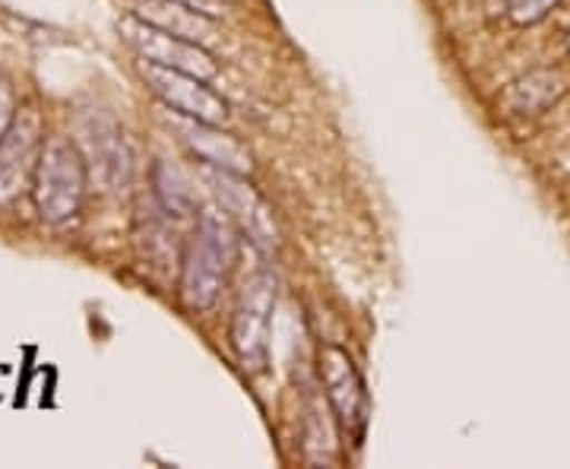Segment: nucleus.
Returning <instances> with one entry per match:
<instances>
[{"mask_svg": "<svg viewBox=\"0 0 570 469\" xmlns=\"http://www.w3.org/2000/svg\"><path fill=\"white\" fill-rule=\"evenodd\" d=\"M235 264V232L219 209H204L181 261V299L194 311H209Z\"/></svg>", "mask_w": 570, "mask_h": 469, "instance_id": "nucleus-1", "label": "nucleus"}, {"mask_svg": "<svg viewBox=\"0 0 570 469\" xmlns=\"http://www.w3.org/2000/svg\"><path fill=\"white\" fill-rule=\"evenodd\" d=\"M86 194V163L70 144H48L36 163V206L45 223H67L80 213Z\"/></svg>", "mask_w": 570, "mask_h": 469, "instance_id": "nucleus-2", "label": "nucleus"}, {"mask_svg": "<svg viewBox=\"0 0 570 469\" xmlns=\"http://www.w3.org/2000/svg\"><path fill=\"white\" fill-rule=\"evenodd\" d=\"M273 311H276V280L273 273L257 270L245 283V292L235 307V321H232V343L247 374H261L269 365Z\"/></svg>", "mask_w": 570, "mask_h": 469, "instance_id": "nucleus-3", "label": "nucleus"}, {"mask_svg": "<svg viewBox=\"0 0 570 469\" xmlns=\"http://www.w3.org/2000/svg\"><path fill=\"white\" fill-rule=\"evenodd\" d=\"M80 156L86 172L102 182L105 190H124L134 178V153L118 121L105 111H86L77 124Z\"/></svg>", "mask_w": 570, "mask_h": 469, "instance_id": "nucleus-4", "label": "nucleus"}, {"mask_svg": "<svg viewBox=\"0 0 570 469\" xmlns=\"http://www.w3.org/2000/svg\"><path fill=\"white\" fill-rule=\"evenodd\" d=\"M317 368H321L326 400L333 407V416H336L340 429L346 431L348 438L358 441L365 434L367 416H371V400H367L365 381H362L358 368L348 359L346 349L340 346H321Z\"/></svg>", "mask_w": 570, "mask_h": 469, "instance_id": "nucleus-5", "label": "nucleus"}, {"mask_svg": "<svg viewBox=\"0 0 570 469\" xmlns=\"http://www.w3.org/2000/svg\"><path fill=\"white\" fill-rule=\"evenodd\" d=\"M140 74L146 86L163 99L171 111H178L184 118L206 124H223L228 118V105L219 92H213L200 77L184 74L175 67H163V63L142 61Z\"/></svg>", "mask_w": 570, "mask_h": 469, "instance_id": "nucleus-6", "label": "nucleus"}, {"mask_svg": "<svg viewBox=\"0 0 570 469\" xmlns=\"http://www.w3.org/2000/svg\"><path fill=\"white\" fill-rule=\"evenodd\" d=\"M121 36L124 41L140 55L142 61L175 67V70L194 74V77H200V80L216 74V61L206 55L204 45L181 39V36H171V32H165L159 26L140 20V17H127V20H121Z\"/></svg>", "mask_w": 570, "mask_h": 469, "instance_id": "nucleus-7", "label": "nucleus"}, {"mask_svg": "<svg viewBox=\"0 0 570 469\" xmlns=\"http://www.w3.org/2000/svg\"><path fill=\"white\" fill-rule=\"evenodd\" d=\"M209 184L219 197L223 209L235 219V223L245 228V235L250 238V245H257L261 251H276L279 245V232H276V223H273V213L269 206L254 194V187H247L242 182V175H232V172H213L209 175Z\"/></svg>", "mask_w": 570, "mask_h": 469, "instance_id": "nucleus-8", "label": "nucleus"}, {"mask_svg": "<svg viewBox=\"0 0 570 469\" xmlns=\"http://www.w3.org/2000/svg\"><path fill=\"white\" fill-rule=\"evenodd\" d=\"M36 153H39V121L32 115L20 121L13 118L7 134L0 137V206L10 204L26 187Z\"/></svg>", "mask_w": 570, "mask_h": 469, "instance_id": "nucleus-9", "label": "nucleus"}, {"mask_svg": "<svg viewBox=\"0 0 570 469\" xmlns=\"http://www.w3.org/2000/svg\"><path fill=\"white\" fill-rule=\"evenodd\" d=\"M216 124L206 121H184L181 134L187 146L204 159L206 165L213 168H223V172H232V175H245L250 172V156L245 153V146L235 144L232 137H225L219 130H213Z\"/></svg>", "mask_w": 570, "mask_h": 469, "instance_id": "nucleus-10", "label": "nucleus"}, {"mask_svg": "<svg viewBox=\"0 0 570 469\" xmlns=\"http://www.w3.org/2000/svg\"><path fill=\"white\" fill-rule=\"evenodd\" d=\"M140 20L153 22V26H159L171 36L197 41V45H206L216 32V26L209 22L206 13H197V10L184 7L178 0H146L140 7Z\"/></svg>", "mask_w": 570, "mask_h": 469, "instance_id": "nucleus-11", "label": "nucleus"}, {"mask_svg": "<svg viewBox=\"0 0 570 469\" xmlns=\"http://www.w3.org/2000/svg\"><path fill=\"white\" fill-rule=\"evenodd\" d=\"M153 184H156V197L168 216H190L197 209V194L187 182V175L171 168V165H156L153 172Z\"/></svg>", "mask_w": 570, "mask_h": 469, "instance_id": "nucleus-12", "label": "nucleus"}, {"mask_svg": "<svg viewBox=\"0 0 570 469\" xmlns=\"http://www.w3.org/2000/svg\"><path fill=\"white\" fill-rule=\"evenodd\" d=\"M554 0H513V13L517 20H535L549 10Z\"/></svg>", "mask_w": 570, "mask_h": 469, "instance_id": "nucleus-13", "label": "nucleus"}, {"mask_svg": "<svg viewBox=\"0 0 570 469\" xmlns=\"http://www.w3.org/2000/svg\"><path fill=\"white\" fill-rule=\"evenodd\" d=\"M13 124V92L7 80H0V137L7 134V127Z\"/></svg>", "mask_w": 570, "mask_h": 469, "instance_id": "nucleus-14", "label": "nucleus"}]
</instances>
